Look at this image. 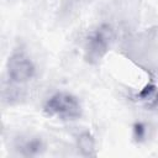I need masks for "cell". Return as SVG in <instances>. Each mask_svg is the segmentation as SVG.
Here are the masks:
<instances>
[{"label": "cell", "mask_w": 158, "mask_h": 158, "mask_svg": "<svg viewBox=\"0 0 158 158\" xmlns=\"http://www.w3.org/2000/svg\"><path fill=\"white\" fill-rule=\"evenodd\" d=\"M17 149L22 156H37L43 152L44 144L38 137H27L20 141Z\"/></svg>", "instance_id": "cell-4"}, {"label": "cell", "mask_w": 158, "mask_h": 158, "mask_svg": "<svg viewBox=\"0 0 158 158\" xmlns=\"http://www.w3.org/2000/svg\"><path fill=\"white\" fill-rule=\"evenodd\" d=\"M77 144L81 154L84 156H95V141L89 132H83L77 138Z\"/></svg>", "instance_id": "cell-5"}, {"label": "cell", "mask_w": 158, "mask_h": 158, "mask_svg": "<svg viewBox=\"0 0 158 158\" xmlns=\"http://www.w3.org/2000/svg\"><path fill=\"white\" fill-rule=\"evenodd\" d=\"M6 72L11 83L21 85L28 83L33 78L36 69L33 62L27 54L23 52H15L7 59Z\"/></svg>", "instance_id": "cell-3"}, {"label": "cell", "mask_w": 158, "mask_h": 158, "mask_svg": "<svg viewBox=\"0 0 158 158\" xmlns=\"http://www.w3.org/2000/svg\"><path fill=\"white\" fill-rule=\"evenodd\" d=\"M137 98L146 102L147 105H153L157 102V99H158V91H157V88L153 85V84H148L144 86V89L137 95Z\"/></svg>", "instance_id": "cell-6"}, {"label": "cell", "mask_w": 158, "mask_h": 158, "mask_svg": "<svg viewBox=\"0 0 158 158\" xmlns=\"http://www.w3.org/2000/svg\"><path fill=\"white\" fill-rule=\"evenodd\" d=\"M115 41V31L109 23H101L85 40V56L90 62L100 60Z\"/></svg>", "instance_id": "cell-2"}, {"label": "cell", "mask_w": 158, "mask_h": 158, "mask_svg": "<svg viewBox=\"0 0 158 158\" xmlns=\"http://www.w3.org/2000/svg\"><path fill=\"white\" fill-rule=\"evenodd\" d=\"M43 111L49 117H58L60 120H77L81 115V106L74 95L67 91H59L51 95L46 100Z\"/></svg>", "instance_id": "cell-1"}, {"label": "cell", "mask_w": 158, "mask_h": 158, "mask_svg": "<svg viewBox=\"0 0 158 158\" xmlns=\"http://www.w3.org/2000/svg\"><path fill=\"white\" fill-rule=\"evenodd\" d=\"M133 131H135V136L137 139H143L146 137V133H147V126L143 123H137L135 126Z\"/></svg>", "instance_id": "cell-7"}]
</instances>
